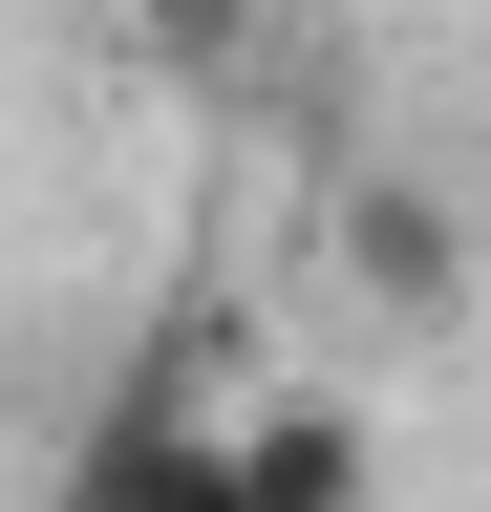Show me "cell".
<instances>
[{
  "mask_svg": "<svg viewBox=\"0 0 491 512\" xmlns=\"http://www.w3.org/2000/svg\"><path fill=\"white\" fill-rule=\"evenodd\" d=\"M342 256H363L385 320H449L470 299V214H449V192H342Z\"/></svg>",
  "mask_w": 491,
  "mask_h": 512,
  "instance_id": "2",
  "label": "cell"
},
{
  "mask_svg": "<svg viewBox=\"0 0 491 512\" xmlns=\"http://www.w3.org/2000/svg\"><path fill=\"white\" fill-rule=\"evenodd\" d=\"M150 22H171V43H214V22H235V0H150Z\"/></svg>",
  "mask_w": 491,
  "mask_h": 512,
  "instance_id": "3",
  "label": "cell"
},
{
  "mask_svg": "<svg viewBox=\"0 0 491 512\" xmlns=\"http://www.w3.org/2000/svg\"><path fill=\"white\" fill-rule=\"evenodd\" d=\"M193 512H363V406H321V384H214V491Z\"/></svg>",
  "mask_w": 491,
  "mask_h": 512,
  "instance_id": "1",
  "label": "cell"
}]
</instances>
